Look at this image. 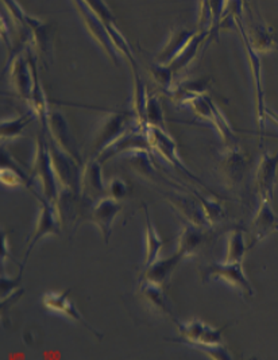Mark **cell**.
Returning a JSON list of instances; mask_svg holds the SVG:
<instances>
[{
  "label": "cell",
  "instance_id": "obj_22",
  "mask_svg": "<svg viewBox=\"0 0 278 360\" xmlns=\"http://www.w3.org/2000/svg\"><path fill=\"white\" fill-rule=\"evenodd\" d=\"M207 240V233L204 227H198L192 223L184 224L180 236H179V246L177 252H180L184 258L195 257L197 251L204 246Z\"/></svg>",
  "mask_w": 278,
  "mask_h": 360
},
{
  "label": "cell",
  "instance_id": "obj_30",
  "mask_svg": "<svg viewBox=\"0 0 278 360\" xmlns=\"http://www.w3.org/2000/svg\"><path fill=\"white\" fill-rule=\"evenodd\" d=\"M149 73H150V77L154 80V82L157 85H160L168 94L173 89V86L176 84V82H175L176 76H175L173 70L170 69V66L168 64L154 63L153 65L150 66Z\"/></svg>",
  "mask_w": 278,
  "mask_h": 360
},
{
  "label": "cell",
  "instance_id": "obj_13",
  "mask_svg": "<svg viewBox=\"0 0 278 360\" xmlns=\"http://www.w3.org/2000/svg\"><path fill=\"white\" fill-rule=\"evenodd\" d=\"M42 304L48 311L58 313L61 316H65L68 319H70L72 321L80 324L84 328H87L88 330H91L95 336H98L99 339H101V333L98 329L92 327L82 316V311L77 309L76 304L69 298L68 292H48L42 295Z\"/></svg>",
  "mask_w": 278,
  "mask_h": 360
},
{
  "label": "cell",
  "instance_id": "obj_9",
  "mask_svg": "<svg viewBox=\"0 0 278 360\" xmlns=\"http://www.w3.org/2000/svg\"><path fill=\"white\" fill-rule=\"evenodd\" d=\"M8 77L19 98L30 104L34 88V72L30 57L22 51L13 54L8 60Z\"/></svg>",
  "mask_w": 278,
  "mask_h": 360
},
{
  "label": "cell",
  "instance_id": "obj_34",
  "mask_svg": "<svg viewBox=\"0 0 278 360\" xmlns=\"http://www.w3.org/2000/svg\"><path fill=\"white\" fill-rule=\"evenodd\" d=\"M22 276V274H20ZM20 276L17 279L6 278L4 274H1V282H0V290H1V302L7 301L11 298V297H17L18 285H19V279Z\"/></svg>",
  "mask_w": 278,
  "mask_h": 360
},
{
  "label": "cell",
  "instance_id": "obj_14",
  "mask_svg": "<svg viewBox=\"0 0 278 360\" xmlns=\"http://www.w3.org/2000/svg\"><path fill=\"white\" fill-rule=\"evenodd\" d=\"M277 173L278 151L277 153H270V151L263 153L255 173V186H257L258 201L267 200L273 202L274 191L277 185Z\"/></svg>",
  "mask_w": 278,
  "mask_h": 360
},
{
  "label": "cell",
  "instance_id": "obj_31",
  "mask_svg": "<svg viewBox=\"0 0 278 360\" xmlns=\"http://www.w3.org/2000/svg\"><path fill=\"white\" fill-rule=\"evenodd\" d=\"M227 8V0H208V11H210V32L211 37H216L220 32V26L225 18V11Z\"/></svg>",
  "mask_w": 278,
  "mask_h": 360
},
{
  "label": "cell",
  "instance_id": "obj_21",
  "mask_svg": "<svg viewBox=\"0 0 278 360\" xmlns=\"http://www.w3.org/2000/svg\"><path fill=\"white\" fill-rule=\"evenodd\" d=\"M139 293L151 308L160 311L161 314L170 316L173 320H176L173 316L169 298L165 295L164 285H160L149 279H142L139 285Z\"/></svg>",
  "mask_w": 278,
  "mask_h": 360
},
{
  "label": "cell",
  "instance_id": "obj_8",
  "mask_svg": "<svg viewBox=\"0 0 278 360\" xmlns=\"http://www.w3.org/2000/svg\"><path fill=\"white\" fill-rule=\"evenodd\" d=\"M203 281H222L239 290L242 295L250 297L255 293L251 282L246 277L244 263H213L204 269Z\"/></svg>",
  "mask_w": 278,
  "mask_h": 360
},
{
  "label": "cell",
  "instance_id": "obj_29",
  "mask_svg": "<svg viewBox=\"0 0 278 360\" xmlns=\"http://www.w3.org/2000/svg\"><path fill=\"white\" fill-rule=\"evenodd\" d=\"M144 124H151L166 129L165 126V116L163 105L160 98L153 94H148L144 115H142V126Z\"/></svg>",
  "mask_w": 278,
  "mask_h": 360
},
{
  "label": "cell",
  "instance_id": "obj_12",
  "mask_svg": "<svg viewBox=\"0 0 278 360\" xmlns=\"http://www.w3.org/2000/svg\"><path fill=\"white\" fill-rule=\"evenodd\" d=\"M46 132H49V139L61 148L68 155L75 158L77 162L82 164V157L76 146L75 138L72 135V130L66 120L65 115L61 111L51 110L48 117V127Z\"/></svg>",
  "mask_w": 278,
  "mask_h": 360
},
{
  "label": "cell",
  "instance_id": "obj_20",
  "mask_svg": "<svg viewBox=\"0 0 278 360\" xmlns=\"http://www.w3.org/2000/svg\"><path fill=\"white\" fill-rule=\"evenodd\" d=\"M211 37L210 30H197L196 34L194 35V38L188 42V45L181 50L180 54L170 61L168 65L170 66V69L173 70L175 76H179L184 70H187L191 64L196 60L201 46L204 45V42Z\"/></svg>",
  "mask_w": 278,
  "mask_h": 360
},
{
  "label": "cell",
  "instance_id": "obj_11",
  "mask_svg": "<svg viewBox=\"0 0 278 360\" xmlns=\"http://www.w3.org/2000/svg\"><path fill=\"white\" fill-rule=\"evenodd\" d=\"M80 196L91 205L107 196V185L103 180V162L96 157L85 162L82 169Z\"/></svg>",
  "mask_w": 278,
  "mask_h": 360
},
{
  "label": "cell",
  "instance_id": "obj_4",
  "mask_svg": "<svg viewBox=\"0 0 278 360\" xmlns=\"http://www.w3.org/2000/svg\"><path fill=\"white\" fill-rule=\"evenodd\" d=\"M32 177L37 182V185L41 188V196L57 205L61 191H60V185H58L54 166H53L49 138H46L45 130H42L37 139Z\"/></svg>",
  "mask_w": 278,
  "mask_h": 360
},
{
  "label": "cell",
  "instance_id": "obj_3",
  "mask_svg": "<svg viewBox=\"0 0 278 360\" xmlns=\"http://www.w3.org/2000/svg\"><path fill=\"white\" fill-rule=\"evenodd\" d=\"M7 8L14 25L19 29L27 30L32 35V49L41 58L51 57V27L44 20L27 14L18 0H1Z\"/></svg>",
  "mask_w": 278,
  "mask_h": 360
},
{
  "label": "cell",
  "instance_id": "obj_25",
  "mask_svg": "<svg viewBox=\"0 0 278 360\" xmlns=\"http://www.w3.org/2000/svg\"><path fill=\"white\" fill-rule=\"evenodd\" d=\"M246 37L251 46L260 54L278 49V39L273 32L265 25H253L246 29Z\"/></svg>",
  "mask_w": 278,
  "mask_h": 360
},
{
  "label": "cell",
  "instance_id": "obj_36",
  "mask_svg": "<svg viewBox=\"0 0 278 360\" xmlns=\"http://www.w3.org/2000/svg\"><path fill=\"white\" fill-rule=\"evenodd\" d=\"M73 1V6L76 7V10H77V13H79V15L82 17V15H85L87 13H89L91 10L85 6V3L82 1V0H72Z\"/></svg>",
  "mask_w": 278,
  "mask_h": 360
},
{
  "label": "cell",
  "instance_id": "obj_19",
  "mask_svg": "<svg viewBox=\"0 0 278 360\" xmlns=\"http://www.w3.org/2000/svg\"><path fill=\"white\" fill-rule=\"evenodd\" d=\"M1 182L7 186H26L30 189L32 193L38 192L34 188L33 177L25 173L20 166L13 160V157L3 148L1 151V173H0Z\"/></svg>",
  "mask_w": 278,
  "mask_h": 360
},
{
  "label": "cell",
  "instance_id": "obj_18",
  "mask_svg": "<svg viewBox=\"0 0 278 360\" xmlns=\"http://www.w3.org/2000/svg\"><path fill=\"white\" fill-rule=\"evenodd\" d=\"M251 227L254 229V239L250 243V247L257 245L258 242L263 240L266 236H269L270 232L277 229V216L273 211V202L272 201L260 200V207H258L257 214L254 216Z\"/></svg>",
  "mask_w": 278,
  "mask_h": 360
},
{
  "label": "cell",
  "instance_id": "obj_1",
  "mask_svg": "<svg viewBox=\"0 0 278 360\" xmlns=\"http://www.w3.org/2000/svg\"><path fill=\"white\" fill-rule=\"evenodd\" d=\"M175 321L179 329V339H168L169 342L192 347L213 359H232L229 348L223 342V328L213 327L198 319L188 323Z\"/></svg>",
  "mask_w": 278,
  "mask_h": 360
},
{
  "label": "cell",
  "instance_id": "obj_15",
  "mask_svg": "<svg viewBox=\"0 0 278 360\" xmlns=\"http://www.w3.org/2000/svg\"><path fill=\"white\" fill-rule=\"evenodd\" d=\"M122 202L113 197L106 196L100 198L98 202L92 205L91 210V221L98 227L103 239L108 243L113 229H114L115 219L122 211Z\"/></svg>",
  "mask_w": 278,
  "mask_h": 360
},
{
  "label": "cell",
  "instance_id": "obj_6",
  "mask_svg": "<svg viewBox=\"0 0 278 360\" xmlns=\"http://www.w3.org/2000/svg\"><path fill=\"white\" fill-rule=\"evenodd\" d=\"M141 126L134 112H111L104 117L92 141V157H99L131 129Z\"/></svg>",
  "mask_w": 278,
  "mask_h": 360
},
{
  "label": "cell",
  "instance_id": "obj_32",
  "mask_svg": "<svg viewBox=\"0 0 278 360\" xmlns=\"http://www.w3.org/2000/svg\"><path fill=\"white\" fill-rule=\"evenodd\" d=\"M82 1L104 26L116 23V19H115L111 8L108 7V4L104 0H82Z\"/></svg>",
  "mask_w": 278,
  "mask_h": 360
},
{
  "label": "cell",
  "instance_id": "obj_10",
  "mask_svg": "<svg viewBox=\"0 0 278 360\" xmlns=\"http://www.w3.org/2000/svg\"><path fill=\"white\" fill-rule=\"evenodd\" d=\"M37 198L41 204V212H39V217H38L33 235L30 238L29 248H27L25 259H23V269L29 259V255L32 254L34 247L37 246V243L39 240H42L45 236H49V235H60L61 233V223L63 221H61L57 205L42 196L37 197Z\"/></svg>",
  "mask_w": 278,
  "mask_h": 360
},
{
  "label": "cell",
  "instance_id": "obj_33",
  "mask_svg": "<svg viewBox=\"0 0 278 360\" xmlns=\"http://www.w3.org/2000/svg\"><path fill=\"white\" fill-rule=\"evenodd\" d=\"M129 192V186H127V182L125 180H122L120 177H115L113 180L108 182L107 185V196L113 197L116 200H122L123 197H126Z\"/></svg>",
  "mask_w": 278,
  "mask_h": 360
},
{
  "label": "cell",
  "instance_id": "obj_28",
  "mask_svg": "<svg viewBox=\"0 0 278 360\" xmlns=\"http://www.w3.org/2000/svg\"><path fill=\"white\" fill-rule=\"evenodd\" d=\"M245 233L241 229L229 231L227 236V252L225 257L226 263H244L246 255Z\"/></svg>",
  "mask_w": 278,
  "mask_h": 360
},
{
  "label": "cell",
  "instance_id": "obj_2",
  "mask_svg": "<svg viewBox=\"0 0 278 360\" xmlns=\"http://www.w3.org/2000/svg\"><path fill=\"white\" fill-rule=\"evenodd\" d=\"M227 3L234 7V10H232L234 22L238 27V32H239L242 42L245 45L246 56H247V61H248V66H250L254 92H255L257 122H258L260 131H263V126H265L266 120H272L273 123L278 124V115L274 114L273 111H270L266 105V101H265V92H263V85H262L261 54L251 46V44L248 42V39L246 37L245 22H244V15H242V11H244L242 0H227Z\"/></svg>",
  "mask_w": 278,
  "mask_h": 360
},
{
  "label": "cell",
  "instance_id": "obj_5",
  "mask_svg": "<svg viewBox=\"0 0 278 360\" xmlns=\"http://www.w3.org/2000/svg\"><path fill=\"white\" fill-rule=\"evenodd\" d=\"M185 107H188L197 119L213 126L215 131L220 136L225 148H231L239 146L238 138L229 123L227 116L220 110V107L207 95L197 96L191 100Z\"/></svg>",
  "mask_w": 278,
  "mask_h": 360
},
{
  "label": "cell",
  "instance_id": "obj_23",
  "mask_svg": "<svg viewBox=\"0 0 278 360\" xmlns=\"http://www.w3.org/2000/svg\"><path fill=\"white\" fill-rule=\"evenodd\" d=\"M210 89V80L207 79H194V80H184L175 84L173 89L169 95L173 98L175 103L185 107L191 100L196 98L201 95H207Z\"/></svg>",
  "mask_w": 278,
  "mask_h": 360
},
{
  "label": "cell",
  "instance_id": "obj_7",
  "mask_svg": "<svg viewBox=\"0 0 278 360\" xmlns=\"http://www.w3.org/2000/svg\"><path fill=\"white\" fill-rule=\"evenodd\" d=\"M142 127H144V131L146 134L149 145L154 153L161 155L166 162H169L176 170H179L180 173H184L191 180L197 181L198 184H203L187 167V165L184 164V161L181 160L180 154L177 151V143L168 134L166 129L158 127V126H151V124H144Z\"/></svg>",
  "mask_w": 278,
  "mask_h": 360
},
{
  "label": "cell",
  "instance_id": "obj_17",
  "mask_svg": "<svg viewBox=\"0 0 278 360\" xmlns=\"http://www.w3.org/2000/svg\"><path fill=\"white\" fill-rule=\"evenodd\" d=\"M196 32L197 30H191L187 27H176L175 30H172L164 46L158 51L156 63L169 64L170 61H173L180 54L181 50L184 49L188 45V42L194 38Z\"/></svg>",
  "mask_w": 278,
  "mask_h": 360
},
{
  "label": "cell",
  "instance_id": "obj_16",
  "mask_svg": "<svg viewBox=\"0 0 278 360\" xmlns=\"http://www.w3.org/2000/svg\"><path fill=\"white\" fill-rule=\"evenodd\" d=\"M246 170L245 154L239 146L236 148H226L225 158L220 164V172L223 180L229 188H236L241 185L244 180Z\"/></svg>",
  "mask_w": 278,
  "mask_h": 360
},
{
  "label": "cell",
  "instance_id": "obj_24",
  "mask_svg": "<svg viewBox=\"0 0 278 360\" xmlns=\"http://www.w3.org/2000/svg\"><path fill=\"white\" fill-rule=\"evenodd\" d=\"M182 259H185V258L177 251L168 259H158L153 264L145 267V273H144L142 279H149V281L157 282L160 285H164L165 282H168L170 279L176 267L180 264Z\"/></svg>",
  "mask_w": 278,
  "mask_h": 360
},
{
  "label": "cell",
  "instance_id": "obj_35",
  "mask_svg": "<svg viewBox=\"0 0 278 360\" xmlns=\"http://www.w3.org/2000/svg\"><path fill=\"white\" fill-rule=\"evenodd\" d=\"M198 29L197 30H210L211 19L208 11V0H198Z\"/></svg>",
  "mask_w": 278,
  "mask_h": 360
},
{
  "label": "cell",
  "instance_id": "obj_27",
  "mask_svg": "<svg viewBox=\"0 0 278 360\" xmlns=\"http://www.w3.org/2000/svg\"><path fill=\"white\" fill-rule=\"evenodd\" d=\"M34 117L37 119V116L32 111L30 114L22 115L13 119H3L0 123L1 142L15 141L18 138H20L26 130V127L33 122Z\"/></svg>",
  "mask_w": 278,
  "mask_h": 360
},
{
  "label": "cell",
  "instance_id": "obj_26",
  "mask_svg": "<svg viewBox=\"0 0 278 360\" xmlns=\"http://www.w3.org/2000/svg\"><path fill=\"white\" fill-rule=\"evenodd\" d=\"M145 210V219H146V259H145V267L158 261L161 255V250L164 247V240L160 235V232L156 229L150 214H149L148 207L144 204Z\"/></svg>",
  "mask_w": 278,
  "mask_h": 360
}]
</instances>
